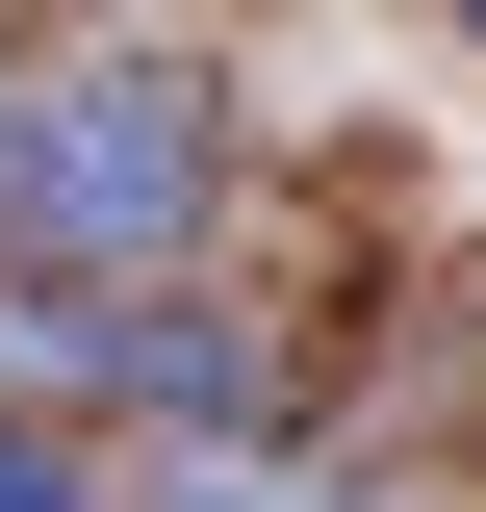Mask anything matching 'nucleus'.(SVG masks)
<instances>
[{
  "label": "nucleus",
  "instance_id": "nucleus-1",
  "mask_svg": "<svg viewBox=\"0 0 486 512\" xmlns=\"http://www.w3.org/2000/svg\"><path fill=\"white\" fill-rule=\"evenodd\" d=\"M205 231V77L154 52H52L0 77V282H77V308H154Z\"/></svg>",
  "mask_w": 486,
  "mask_h": 512
},
{
  "label": "nucleus",
  "instance_id": "nucleus-2",
  "mask_svg": "<svg viewBox=\"0 0 486 512\" xmlns=\"http://www.w3.org/2000/svg\"><path fill=\"white\" fill-rule=\"evenodd\" d=\"M0 512H103V487H77V436H52V410H0Z\"/></svg>",
  "mask_w": 486,
  "mask_h": 512
},
{
  "label": "nucleus",
  "instance_id": "nucleus-3",
  "mask_svg": "<svg viewBox=\"0 0 486 512\" xmlns=\"http://www.w3.org/2000/svg\"><path fill=\"white\" fill-rule=\"evenodd\" d=\"M154 512H307V461H256V436H231V461H180Z\"/></svg>",
  "mask_w": 486,
  "mask_h": 512
}]
</instances>
